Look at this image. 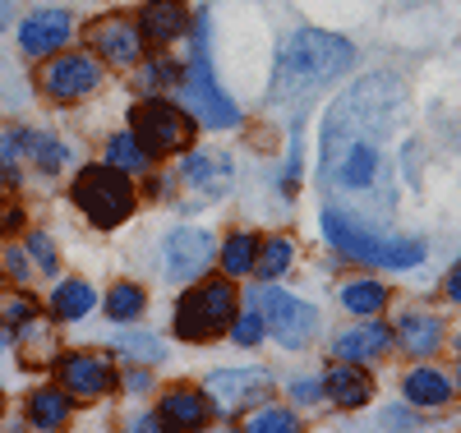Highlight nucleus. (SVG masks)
<instances>
[{"instance_id":"37998d69","label":"nucleus","mask_w":461,"mask_h":433,"mask_svg":"<svg viewBox=\"0 0 461 433\" xmlns=\"http://www.w3.org/2000/svg\"><path fill=\"white\" fill-rule=\"evenodd\" d=\"M10 19H14V0H0V32L10 28Z\"/></svg>"},{"instance_id":"aec40b11","label":"nucleus","mask_w":461,"mask_h":433,"mask_svg":"<svg viewBox=\"0 0 461 433\" xmlns=\"http://www.w3.org/2000/svg\"><path fill=\"white\" fill-rule=\"evenodd\" d=\"M397 341H402V350H411V356H434V350L443 346V323L434 319V313H420V309H411V313H402L397 319Z\"/></svg>"},{"instance_id":"e433bc0d","label":"nucleus","mask_w":461,"mask_h":433,"mask_svg":"<svg viewBox=\"0 0 461 433\" xmlns=\"http://www.w3.org/2000/svg\"><path fill=\"white\" fill-rule=\"evenodd\" d=\"M37 313H42V309H37V300H32V295H14V300L5 304V323L23 328L28 319H37Z\"/></svg>"},{"instance_id":"0eeeda50","label":"nucleus","mask_w":461,"mask_h":433,"mask_svg":"<svg viewBox=\"0 0 461 433\" xmlns=\"http://www.w3.org/2000/svg\"><path fill=\"white\" fill-rule=\"evenodd\" d=\"M130 130L134 139L152 152V157H171V152H185L189 143H194V130L199 121L189 115L180 102H167V97H143L134 111H130Z\"/></svg>"},{"instance_id":"1a4fd4ad","label":"nucleus","mask_w":461,"mask_h":433,"mask_svg":"<svg viewBox=\"0 0 461 433\" xmlns=\"http://www.w3.org/2000/svg\"><path fill=\"white\" fill-rule=\"evenodd\" d=\"M217 258V240H212V230L203 226H176L167 230V240H162V277L167 282H199L203 272L212 267Z\"/></svg>"},{"instance_id":"2eb2a0df","label":"nucleus","mask_w":461,"mask_h":433,"mask_svg":"<svg viewBox=\"0 0 461 433\" xmlns=\"http://www.w3.org/2000/svg\"><path fill=\"white\" fill-rule=\"evenodd\" d=\"M189 19L194 14H189L185 0H148L139 10V32H143L148 47H171L189 32Z\"/></svg>"},{"instance_id":"bb28decb","label":"nucleus","mask_w":461,"mask_h":433,"mask_svg":"<svg viewBox=\"0 0 461 433\" xmlns=\"http://www.w3.org/2000/svg\"><path fill=\"white\" fill-rule=\"evenodd\" d=\"M295 263V240L291 235H267V240H258V254H254V277L258 282H277L286 277Z\"/></svg>"},{"instance_id":"f704fd0d","label":"nucleus","mask_w":461,"mask_h":433,"mask_svg":"<svg viewBox=\"0 0 461 433\" xmlns=\"http://www.w3.org/2000/svg\"><path fill=\"white\" fill-rule=\"evenodd\" d=\"M23 249H28V258L37 263V272H47V277H56V272H60V258H56V245H51L47 230H28Z\"/></svg>"},{"instance_id":"f8f14e48","label":"nucleus","mask_w":461,"mask_h":433,"mask_svg":"<svg viewBox=\"0 0 461 433\" xmlns=\"http://www.w3.org/2000/svg\"><path fill=\"white\" fill-rule=\"evenodd\" d=\"M51 374H56V383L69 392L74 401H97V397H106V392L121 383V378H115V365L106 356H93V350H69V356H56Z\"/></svg>"},{"instance_id":"79ce46f5","label":"nucleus","mask_w":461,"mask_h":433,"mask_svg":"<svg viewBox=\"0 0 461 433\" xmlns=\"http://www.w3.org/2000/svg\"><path fill=\"white\" fill-rule=\"evenodd\" d=\"M130 428H162V415H139L130 419Z\"/></svg>"},{"instance_id":"6ab92c4d","label":"nucleus","mask_w":461,"mask_h":433,"mask_svg":"<svg viewBox=\"0 0 461 433\" xmlns=\"http://www.w3.org/2000/svg\"><path fill=\"white\" fill-rule=\"evenodd\" d=\"M323 397L332 401V406H341V410H360L369 397H374V383H369V374H365V365H337L328 378H323Z\"/></svg>"},{"instance_id":"ea45409f","label":"nucleus","mask_w":461,"mask_h":433,"mask_svg":"<svg viewBox=\"0 0 461 433\" xmlns=\"http://www.w3.org/2000/svg\"><path fill=\"white\" fill-rule=\"evenodd\" d=\"M420 419L406 410V406H388V410H383V428H415Z\"/></svg>"},{"instance_id":"f257e3e1","label":"nucleus","mask_w":461,"mask_h":433,"mask_svg":"<svg viewBox=\"0 0 461 433\" xmlns=\"http://www.w3.org/2000/svg\"><path fill=\"white\" fill-rule=\"evenodd\" d=\"M406 115V88L397 74H365L356 88H346L319 143V167L332 203L356 212L365 221H378L393 208L397 194V167H393V139Z\"/></svg>"},{"instance_id":"a878e982","label":"nucleus","mask_w":461,"mask_h":433,"mask_svg":"<svg viewBox=\"0 0 461 433\" xmlns=\"http://www.w3.org/2000/svg\"><path fill=\"white\" fill-rule=\"evenodd\" d=\"M106 162H111L115 171H125L130 180H143V176L152 171V152L134 139V130H125V134H111V139H106Z\"/></svg>"},{"instance_id":"423d86ee","label":"nucleus","mask_w":461,"mask_h":433,"mask_svg":"<svg viewBox=\"0 0 461 433\" xmlns=\"http://www.w3.org/2000/svg\"><path fill=\"white\" fill-rule=\"evenodd\" d=\"M69 199L88 217V226L97 230H115L121 221H130L139 194H134V180L125 171H115L111 162H97V167H84L69 185Z\"/></svg>"},{"instance_id":"7c9ffc66","label":"nucleus","mask_w":461,"mask_h":433,"mask_svg":"<svg viewBox=\"0 0 461 433\" xmlns=\"http://www.w3.org/2000/svg\"><path fill=\"white\" fill-rule=\"evenodd\" d=\"M143 304H148V291L139 282H115L106 291V319L111 323H134L143 313Z\"/></svg>"},{"instance_id":"a19ab883","label":"nucleus","mask_w":461,"mask_h":433,"mask_svg":"<svg viewBox=\"0 0 461 433\" xmlns=\"http://www.w3.org/2000/svg\"><path fill=\"white\" fill-rule=\"evenodd\" d=\"M447 300H452V304H461V263L447 272Z\"/></svg>"},{"instance_id":"f03ea898","label":"nucleus","mask_w":461,"mask_h":433,"mask_svg":"<svg viewBox=\"0 0 461 433\" xmlns=\"http://www.w3.org/2000/svg\"><path fill=\"white\" fill-rule=\"evenodd\" d=\"M351 65H356V47L346 42V37L323 32V28H300L277 51L273 84H267V106L286 111V115H300L332 78H341Z\"/></svg>"},{"instance_id":"c9c22d12","label":"nucleus","mask_w":461,"mask_h":433,"mask_svg":"<svg viewBox=\"0 0 461 433\" xmlns=\"http://www.w3.org/2000/svg\"><path fill=\"white\" fill-rule=\"evenodd\" d=\"M0 267H5V277H10L14 286H28V277H32V258H28L23 245H10L5 254H0Z\"/></svg>"},{"instance_id":"412c9836","label":"nucleus","mask_w":461,"mask_h":433,"mask_svg":"<svg viewBox=\"0 0 461 433\" xmlns=\"http://www.w3.org/2000/svg\"><path fill=\"white\" fill-rule=\"evenodd\" d=\"M93 309H97V291L79 277H69L51 291V319L56 323H84Z\"/></svg>"},{"instance_id":"5701e85b","label":"nucleus","mask_w":461,"mask_h":433,"mask_svg":"<svg viewBox=\"0 0 461 433\" xmlns=\"http://www.w3.org/2000/svg\"><path fill=\"white\" fill-rule=\"evenodd\" d=\"M19 356H23V365L28 369H47V365H56V328L51 323H42V313L37 319H28L23 328H19Z\"/></svg>"},{"instance_id":"7ed1b4c3","label":"nucleus","mask_w":461,"mask_h":433,"mask_svg":"<svg viewBox=\"0 0 461 433\" xmlns=\"http://www.w3.org/2000/svg\"><path fill=\"white\" fill-rule=\"evenodd\" d=\"M319 226H323V240L356 263H374V267H420L425 263V240H415V235H388L374 221L346 212L337 203H328L319 212Z\"/></svg>"},{"instance_id":"f3484780","label":"nucleus","mask_w":461,"mask_h":433,"mask_svg":"<svg viewBox=\"0 0 461 433\" xmlns=\"http://www.w3.org/2000/svg\"><path fill=\"white\" fill-rule=\"evenodd\" d=\"M180 180L194 185L203 199H221L230 189V180H236V167H230L226 152H189L180 162Z\"/></svg>"},{"instance_id":"72a5a7b5","label":"nucleus","mask_w":461,"mask_h":433,"mask_svg":"<svg viewBox=\"0 0 461 433\" xmlns=\"http://www.w3.org/2000/svg\"><path fill=\"white\" fill-rule=\"evenodd\" d=\"M245 428H249V433H295L300 419H295L286 406H263V410H254V415L245 419Z\"/></svg>"},{"instance_id":"473e14b6","label":"nucleus","mask_w":461,"mask_h":433,"mask_svg":"<svg viewBox=\"0 0 461 433\" xmlns=\"http://www.w3.org/2000/svg\"><path fill=\"white\" fill-rule=\"evenodd\" d=\"M230 341L236 346H258L263 337H267V328H263V313L254 309V304H245V309H236V319H230Z\"/></svg>"},{"instance_id":"39448f33","label":"nucleus","mask_w":461,"mask_h":433,"mask_svg":"<svg viewBox=\"0 0 461 433\" xmlns=\"http://www.w3.org/2000/svg\"><path fill=\"white\" fill-rule=\"evenodd\" d=\"M236 286H230V277H199L189 282V291L176 300V313H171V328L180 341L199 346V341H212L230 328V319H236Z\"/></svg>"},{"instance_id":"b1692460","label":"nucleus","mask_w":461,"mask_h":433,"mask_svg":"<svg viewBox=\"0 0 461 433\" xmlns=\"http://www.w3.org/2000/svg\"><path fill=\"white\" fill-rule=\"evenodd\" d=\"M452 387L456 383H447L438 369H429V365H420V369H411L406 374V383H402V392H406V401L411 406H447L452 401Z\"/></svg>"},{"instance_id":"9b49d317","label":"nucleus","mask_w":461,"mask_h":433,"mask_svg":"<svg viewBox=\"0 0 461 433\" xmlns=\"http://www.w3.org/2000/svg\"><path fill=\"white\" fill-rule=\"evenodd\" d=\"M203 392L217 415H249V406L267 401L273 378H267V369H217V374H208Z\"/></svg>"},{"instance_id":"c85d7f7f","label":"nucleus","mask_w":461,"mask_h":433,"mask_svg":"<svg viewBox=\"0 0 461 433\" xmlns=\"http://www.w3.org/2000/svg\"><path fill=\"white\" fill-rule=\"evenodd\" d=\"M23 167V125H5L0 130V189H19Z\"/></svg>"},{"instance_id":"a211bd4d","label":"nucleus","mask_w":461,"mask_h":433,"mask_svg":"<svg viewBox=\"0 0 461 433\" xmlns=\"http://www.w3.org/2000/svg\"><path fill=\"white\" fill-rule=\"evenodd\" d=\"M158 415H162V428H208L217 419L208 392H199V387H171Z\"/></svg>"},{"instance_id":"4c0bfd02","label":"nucleus","mask_w":461,"mask_h":433,"mask_svg":"<svg viewBox=\"0 0 461 433\" xmlns=\"http://www.w3.org/2000/svg\"><path fill=\"white\" fill-rule=\"evenodd\" d=\"M121 387L130 392V397H148V392H152V374H148V365H143V369L134 365V369L121 378Z\"/></svg>"},{"instance_id":"9d476101","label":"nucleus","mask_w":461,"mask_h":433,"mask_svg":"<svg viewBox=\"0 0 461 433\" xmlns=\"http://www.w3.org/2000/svg\"><path fill=\"white\" fill-rule=\"evenodd\" d=\"M42 88L51 102H84L102 88V60L93 51H60L51 56L47 74H42Z\"/></svg>"},{"instance_id":"cd10ccee","label":"nucleus","mask_w":461,"mask_h":433,"mask_svg":"<svg viewBox=\"0 0 461 433\" xmlns=\"http://www.w3.org/2000/svg\"><path fill=\"white\" fill-rule=\"evenodd\" d=\"M254 254H258V235L254 230H230L226 240H221V249H217V258H221V277H249L254 272Z\"/></svg>"},{"instance_id":"c756f323","label":"nucleus","mask_w":461,"mask_h":433,"mask_svg":"<svg viewBox=\"0 0 461 433\" xmlns=\"http://www.w3.org/2000/svg\"><path fill=\"white\" fill-rule=\"evenodd\" d=\"M111 350H115V356H125V360H134V365H158V360H167V346L152 337V332H115V337H111Z\"/></svg>"},{"instance_id":"a18cd8bd","label":"nucleus","mask_w":461,"mask_h":433,"mask_svg":"<svg viewBox=\"0 0 461 433\" xmlns=\"http://www.w3.org/2000/svg\"><path fill=\"white\" fill-rule=\"evenodd\" d=\"M456 387H461V369H456Z\"/></svg>"},{"instance_id":"393cba45","label":"nucleus","mask_w":461,"mask_h":433,"mask_svg":"<svg viewBox=\"0 0 461 433\" xmlns=\"http://www.w3.org/2000/svg\"><path fill=\"white\" fill-rule=\"evenodd\" d=\"M23 162H32L42 176H60L69 167V143L51 139V134H37L23 125Z\"/></svg>"},{"instance_id":"4be33fe9","label":"nucleus","mask_w":461,"mask_h":433,"mask_svg":"<svg viewBox=\"0 0 461 433\" xmlns=\"http://www.w3.org/2000/svg\"><path fill=\"white\" fill-rule=\"evenodd\" d=\"M69 410H74V397L65 387H37L28 397V424L32 428H65L69 424Z\"/></svg>"},{"instance_id":"ddd939ff","label":"nucleus","mask_w":461,"mask_h":433,"mask_svg":"<svg viewBox=\"0 0 461 433\" xmlns=\"http://www.w3.org/2000/svg\"><path fill=\"white\" fill-rule=\"evenodd\" d=\"M88 51L102 60V65H115V69H130L148 56V42L139 32V19L130 14H106L88 28Z\"/></svg>"},{"instance_id":"c03bdc74","label":"nucleus","mask_w":461,"mask_h":433,"mask_svg":"<svg viewBox=\"0 0 461 433\" xmlns=\"http://www.w3.org/2000/svg\"><path fill=\"white\" fill-rule=\"evenodd\" d=\"M5 346H10V332H5V328H0V360H5Z\"/></svg>"},{"instance_id":"2f4dec72","label":"nucleus","mask_w":461,"mask_h":433,"mask_svg":"<svg viewBox=\"0 0 461 433\" xmlns=\"http://www.w3.org/2000/svg\"><path fill=\"white\" fill-rule=\"evenodd\" d=\"M341 309H351L356 319H374L378 309H388V286H383V282H351V286H341Z\"/></svg>"},{"instance_id":"dca6fc26","label":"nucleus","mask_w":461,"mask_h":433,"mask_svg":"<svg viewBox=\"0 0 461 433\" xmlns=\"http://www.w3.org/2000/svg\"><path fill=\"white\" fill-rule=\"evenodd\" d=\"M393 341H397L393 328H383V323H360V328L337 332L332 356L346 360V365H374V360H383V356L393 350Z\"/></svg>"},{"instance_id":"6e6552de","label":"nucleus","mask_w":461,"mask_h":433,"mask_svg":"<svg viewBox=\"0 0 461 433\" xmlns=\"http://www.w3.org/2000/svg\"><path fill=\"white\" fill-rule=\"evenodd\" d=\"M249 304L263 313L267 337H273L277 346H286V350L310 346V337L319 332V309H314L310 300L291 295V291H277L273 282H263V286L249 295Z\"/></svg>"},{"instance_id":"58836bf2","label":"nucleus","mask_w":461,"mask_h":433,"mask_svg":"<svg viewBox=\"0 0 461 433\" xmlns=\"http://www.w3.org/2000/svg\"><path fill=\"white\" fill-rule=\"evenodd\" d=\"M291 397L310 406V401H319V397H323V383H319V378H295V383H291Z\"/></svg>"},{"instance_id":"20e7f679","label":"nucleus","mask_w":461,"mask_h":433,"mask_svg":"<svg viewBox=\"0 0 461 433\" xmlns=\"http://www.w3.org/2000/svg\"><path fill=\"white\" fill-rule=\"evenodd\" d=\"M194 23V51H189V65L180 74V106L194 115L203 130H236L240 125V106L230 102L217 84V69H212V56H208V19H189Z\"/></svg>"},{"instance_id":"4468645a","label":"nucleus","mask_w":461,"mask_h":433,"mask_svg":"<svg viewBox=\"0 0 461 433\" xmlns=\"http://www.w3.org/2000/svg\"><path fill=\"white\" fill-rule=\"evenodd\" d=\"M69 37H74V14L47 5V10L23 14V23H19V51H23L28 60H42V56L65 51Z\"/></svg>"}]
</instances>
